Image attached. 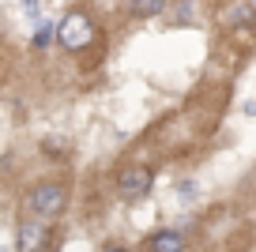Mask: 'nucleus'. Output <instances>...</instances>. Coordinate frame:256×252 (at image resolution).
<instances>
[{"label": "nucleus", "mask_w": 256, "mask_h": 252, "mask_svg": "<svg viewBox=\"0 0 256 252\" xmlns=\"http://www.w3.org/2000/svg\"><path fill=\"white\" fill-rule=\"evenodd\" d=\"M26 207H30L34 218L53 222L56 214H64V207H68V188H64L60 181H46V184H38V188L26 196Z\"/></svg>", "instance_id": "1"}, {"label": "nucleus", "mask_w": 256, "mask_h": 252, "mask_svg": "<svg viewBox=\"0 0 256 252\" xmlns=\"http://www.w3.org/2000/svg\"><path fill=\"white\" fill-rule=\"evenodd\" d=\"M94 23H90L83 12H72V16L64 19L60 26H56V42H60L68 53H80V49H87L90 42H94Z\"/></svg>", "instance_id": "2"}, {"label": "nucleus", "mask_w": 256, "mask_h": 252, "mask_svg": "<svg viewBox=\"0 0 256 252\" xmlns=\"http://www.w3.org/2000/svg\"><path fill=\"white\" fill-rule=\"evenodd\" d=\"M151 181L154 174L147 170V166H132V170H120L117 174V196L120 200H140L151 192Z\"/></svg>", "instance_id": "3"}, {"label": "nucleus", "mask_w": 256, "mask_h": 252, "mask_svg": "<svg viewBox=\"0 0 256 252\" xmlns=\"http://www.w3.org/2000/svg\"><path fill=\"white\" fill-rule=\"evenodd\" d=\"M49 241V226L46 218H30L19 226V237H16V248L19 252H42V244Z\"/></svg>", "instance_id": "4"}, {"label": "nucleus", "mask_w": 256, "mask_h": 252, "mask_svg": "<svg viewBox=\"0 0 256 252\" xmlns=\"http://www.w3.org/2000/svg\"><path fill=\"white\" fill-rule=\"evenodd\" d=\"M147 244H151V252H184V241L177 230H158Z\"/></svg>", "instance_id": "5"}, {"label": "nucleus", "mask_w": 256, "mask_h": 252, "mask_svg": "<svg viewBox=\"0 0 256 252\" xmlns=\"http://www.w3.org/2000/svg\"><path fill=\"white\" fill-rule=\"evenodd\" d=\"M162 8H166V0H132V12L140 19H154Z\"/></svg>", "instance_id": "6"}, {"label": "nucleus", "mask_w": 256, "mask_h": 252, "mask_svg": "<svg viewBox=\"0 0 256 252\" xmlns=\"http://www.w3.org/2000/svg\"><path fill=\"white\" fill-rule=\"evenodd\" d=\"M53 34H56L53 26H49V23H42L38 30H34V38H30V42H34V49H46L49 42H53Z\"/></svg>", "instance_id": "7"}, {"label": "nucleus", "mask_w": 256, "mask_h": 252, "mask_svg": "<svg viewBox=\"0 0 256 252\" xmlns=\"http://www.w3.org/2000/svg\"><path fill=\"white\" fill-rule=\"evenodd\" d=\"M23 12H26V16H30V19H38V0H23Z\"/></svg>", "instance_id": "8"}, {"label": "nucleus", "mask_w": 256, "mask_h": 252, "mask_svg": "<svg viewBox=\"0 0 256 252\" xmlns=\"http://www.w3.org/2000/svg\"><path fill=\"white\" fill-rule=\"evenodd\" d=\"M106 252H128V248H120V244H110V248H106Z\"/></svg>", "instance_id": "9"}, {"label": "nucleus", "mask_w": 256, "mask_h": 252, "mask_svg": "<svg viewBox=\"0 0 256 252\" xmlns=\"http://www.w3.org/2000/svg\"><path fill=\"white\" fill-rule=\"evenodd\" d=\"M252 8H256V4H252Z\"/></svg>", "instance_id": "10"}]
</instances>
